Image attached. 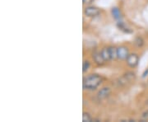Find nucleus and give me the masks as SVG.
Here are the masks:
<instances>
[{
  "label": "nucleus",
  "mask_w": 148,
  "mask_h": 122,
  "mask_svg": "<svg viewBox=\"0 0 148 122\" xmlns=\"http://www.w3.org/2000/svg\"><path fill=\"white\" fill-rule=\"evenodd\" d=\"M102 77L99 74H90L83 79L82 87L85 90H95L102 83Z\"/></svg>",
  "instance_id": "f257e3e1"
},
{
  "label": "nucleus",
  "mask_w": 148,
  "mask_h": 122,
  "mask_svg": "<svg viewBox=\"0 0 148 122\" xmlns=\"http://www.w3.org/2000/svg\"><path fill=\"white\" fill-rule=\"evenodd\" d=\"M136 79V75L133 72H127L126 74H124L123 76L119 79V83L120 85H126L127 83H132L134 80Z\"/></svg>",
  "instance_id": "f03ea898"
},
{
  "label": "nucleus",
  "mask_w": 148,
  "mask_h": 122,
  "mask_svg": "<svg viewBox=\"0 0 148 122\" xmlns=\"http://www.w3.org/2000/svg\"><path fill=\"white\" fill-rule=\"evenodd\" d=\"M127 61V64L131 67V68H135L137 67V65L138 64L139 62V57L137 54H129L127 58L126 59Z\"/></svg>",
  "instance_id": "7ed1b4c3"
},
{
  "label": "nucleus",
  "mask_w": 148,
  "mask_h": 122,
  "mask_svg": "<svg viewBox=\"0 0 148 122\" xmlns=\"http://www.w3.org/2000/svg\"><path fill=\"white\" fill-rule=\"evenodd\" d=\"M85 15L89 17H94L99 15L100 13V9L96 7H93V6H88L85 8L84 10Z\"/></svg>",
  "instance_id": "20e7f679"
},
{
  "label": "nucleus",
  "mask_w": 148,
  "mask_h": 122,
  "mask_svg": "<svg viewBox=\"0 0 148 122\" xmlns=\"http://www.w3.org/2000/svg\"><path fill=\"white\" fill-rule=\"evenodd\" d=\"M117 53H118V59H126L128 56V50L125 46H120L117 48Z\"/></svg>",
  "instance_id": "39448f33"
},
{
  "label": "nucleus",
  "mask_w": 148,
  "mask_h": 122,
  "mask_svg": "<svg viewBox=\"0 0 148 122\" xmlns=\"http://www.w3.org/2000/svg\"><path fill=\"white\" fill-rule=\"evenodd\" d=\"M111 90L110 88H107L105 87L103 88H101V90L98 92L97 93V96L100 100H103V99H106V97H108L110 95Z\"/></svg>",
  "instance_id": "423d86ee"
},
{
  "label": "nucleus",
  "mask_w": 148,
  "mask_h": 122,
  "mask_svg": "<svg viewBox=\"0 0 148 122\" xmlns=\"http://www.w3.org/2000/svg\"><path fill=\"white\" fill-rule=\"evenodd\" d=\"M92 59L95 61V64H98V65H103L104 63L106 62L105 59L102 57L101 52H98V51H95L92 54Z\"/></svg>",
  "instance_id": "0eeeda50"
},
{
  "label": "nucleus",
  "mask_w": 148,
  "mask_h": 122,
  "mask_svg": "<svg viewBox=\"0 0 148 122\" xmlns=\"http://www.w3.org/2000/svg\"><path fill=\"white\" fill-rule=\"evenodd\" d=\"M117 27H118V28L120 30V31H122V32H123L124 33H132V29L130 28V27H128L123 22V21H119V22L117 23Z\"/></svg>",
  "instance_id": "6e6552de"
},
{
  "label": "nucleus",
  "mask_w": 148,
  "mask_h": 122,
  "mask_svg": "<svg viewBox=\"0 0 148 122\" xmlns=\"http://www.w3.org/2000/svg\"><path fill=\"white\" fill-rule=\"evenodd\" d=\"M111 13H112V16L114 17V18L117 20V21H121L122 19V13L119 8L114 7L111 9Z\"/></svg>",
  "instance_id": "1a4fd4ad"
},
{
  "label": "nucleus",
  "mask_w": 148,
  "mask_h": 122,
  "mask_svg": "<svg viewBox=\"0 0 148 122\" xmlns=\"http://www.w3.org/2000/svg\"><path fill=\"white\" fill-rule=\"evenodd\" d=\"M101 55H102V57L103 59H105V61H109V60H110V50H109V47H105L103 48L102 50H101Z\"/></svg>",
  "instance_id": "9d476101"
},
{
  "label": "nucleus",
  "mask_w": 148,
  "mask_h": 122,
  "mask_svg": "<svg viewBox=\"0 0 148 122\" xmlns=\"http://www.w3.org/2000/svg\"><path fill=\"white\" fill-rule=\"evenodd\" d=\"M109 50H110V54L111 59H115L118 58L117 48L114 47V46H110V47H109Z\"/></svg>",
  "instance_id": "9b49d317"
},
{
  "label": "nucleus",
  "mask_w": 148,
  "mask_h": 122,
  "mask_svg": "<svg viewBox=\"0 0 148 122\" xmlns=\"http://www.w3.org/2000/svg\"><path fill=\"white\" fill-rule=\"evenodd\" d=\"M134 45L138 48H142L144 45V40L141 37H138L134 40Z\"/></svg>",
  "instance_id": "f8f14e48"
},
{
  "label": "nucleus",
  "mask_w": 148,
  "mask_h": 122,
  "mask_svg": "<svg viewBox=\"0 0 148 122\" xmlns=\"http://www.w3.org/2000/svg\"><path fill=\"white\" fill-rule=\"evenodd\" d=\"M93 121L92 117L90 116V115L87 112H83L82 115V121L83 122H91Z\"/></svg>",
  "instance_id": "ddd939ff"
},
{
  "label": "nucleus",
  "mask_w": 148,
  "mask_h": 122,
  "mask_svg": "<svg viewBox=\"0 0 148 122\" xmlns=\"http://www.w3.org/2000/svg\"><path fill=\"white\" fill-rule=\"evenodd\" d=\"M90 62H89L88 60H85L84 62H83V64H82V71H83V73L87 72V71L89 70V69H90Z\"/></svg>",
  "instance_id": "4468645a"
},
{
  "label": "nucleus",
  "mask_w": 148,
  "mask_h": 122,
  "mask_svg": "<svg viewBox=\"0 0 148 122\" xmlns=\"http://www.w3.org/2000/svg\"><path fill=\"white\" fill-rule=\"evenodd\" d=\"M142 121H147L148 119V111H146L145 112H143V115H142Z\"/></svg>",
  "instance_id": "2eb2a0df"
},
{
  "label": "nucleus",
  "mask_w": 148,
  "mask_h": 122,
  "mask_svg": "<svg viewBox=\"0 0 148 122\" xmlns=\"http://www.w3.org/2000/svg\"><path fill=\"white\" fill-rule=\"evenodd\" d=\"M94 0H82V2H83L84 4H90Z\"/></svg>",
  "instance_id": "dca6fc26"
},
{
  "label": "nucleus",
  "mask_w": 148,
  "mask_h": 122,
  "mask_svg": "<svg viewBox=\"0 0 148 122\" xmlns=\"http://www.w3.org/2000/svg\"><path fill=\"white\" fill-rule=\"evenodd\" d=\"M148 74V69H147L146 70H145V72L143 73V78H145L146 77V75Z\"/></svg>",
  "instance_id": "f3484780"
}]
</instances>
